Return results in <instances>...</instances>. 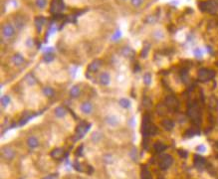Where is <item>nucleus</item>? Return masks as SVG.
Returning <instances> with one entry per match:
<instances>
[{
	"mask_svg": "<svg viewBox=\"0 0 218 179\" xmlns=\"http://www.w3.org/2000/svg\"><path fill=\"white\" fill-rule=\"evenodd\" d=\"M196 150H197L198 152H200V153H203V152L206 151V147H205V145L200 144V145H198L197 147H196Z\"/></svg>",
	"mask_w": 218,
	"mask_h": 179,
	"instance_id": "obj_41",
	"label": "nucleus"
},
{
	"mask_svg": "<svg viewBox=\"0 0 218 179\" xmlns=\"http://www.w3.org/2000/svg\"><path fill=\"white\" fill-rule=\"evenodd\" d=\"M64 154V151L62 148H55L51 151V156L55 159H61Z\"/></svg>",
	"mask_w": 218,
	"mask_h": 179,
	"instance_id": "obj_21",
	"label": "nucleus"
},
{
	"mask_svg": "<svg viewBox=\"0 0 218 179\" xmlns=\"http://www.w3.org/2000/svg\"><path fill=\"white\" fill-rule=\"evenodd\" d=\"M199 131H196V129H188V131L184 133V136L186 138H190V137H193L195 134H198Z\"/></svg>",
	"mask_w": 218,
	"mask_h": 179,
	"instance_id": "obj_29",
	"label": "nucleus"
},
{
	"mask_svg": "<svg viewBox=\"0 0 218 179\" xmlns=\"http://www.w3.org/2000/svg\"><path fill=\"white\" fill-rule=\"evenodd\" d=\"M104 162H105L106 164H112L113 162H114V157H113V155L112 154H106L105 156H104Z\"/></svg>",
	"mask_w": 218,
	"mask_h": 179,
	"instance_id": "obj_32",
	"label": "nucleus"
},
{
	"mask_svg": "<svg viewBox=\"0 0 218 179\" xmlns=\"http://www.w3.org/2000/svg\"><path fill=\"white\" fill-rule=\"evenodd\" d=\"M158 179H164V178H158Z\"/></svg>",
	"mask_w": 218,
	"mask_h": 179,
	"instance_id": "obj_49",
	"label": "nucleus"
},
{
	"mask_svg": "<svg viewBox=\"0 0 218 179\" xmlns=\"http://www.w3.org/2000/svg\"><path fill=\"white\" fill-rule=\"evenodd\" d=\"M206 164L205 158L202 157L199 154H195L194 155V166L196 167L198 170H202Z\"/></svg>",
	"mask_w": 218,
	"mask_h": 179,
	"instance_id": "obj_10",
	"label": "nucleus"
},
{
	"mask_svg": "<svg viewBox=\"0 0 218 179\" xmlns=\"http://www.w3.org/2000/svg\"><path fill=\"white\" fill-rule=\"evenodd\" d=\"M35 4L39 9H44L47 6V0H36Z\"/></svg>",
	"mask_w": 218,
	"mask_h": 179,
	"instance_id": "obj_30",
	"label": "nucleus"
},
{
	"mask_svg": "<svg viewBox=\"0 0 218 179\" xmlns=\"http://www.w3.org/2000/svg\"><path fill=\"white\" fill-rule=\"evenodd\" d=\"M151 122V118H149L148 115H145L142 119V135H144V138L145 140L148 139V136L151 135V131L152 128Z\"/></svg>",
	"mask_w": 218,
	"mask_h": 179,
	"instance_id": "obj_3",
	"label": "nucleus"
},
{
	"mask_svg": "<svg viewBox=\"0 0 218 179\" xmlns=\"http://www.w3.org/2000/svg\"><path fill=\"white\" fill-rule=\"evenodd\" d=\"M144 83L146 86H149L151 84V75L149 73H146L144 76Z\"/></svg>",
	"mask_w": 218,
	"mask_h": 179,
	"instance_id": "obj_34",
	"label": "nucleus"
},
{
	"mask_svg": "<svg viewBox=\"0 0 218 179\" xmlns=\"http://www.w3.org/2000/svg\"><path fill=\"white\" fill-rule=\"evenodd\" d=\"M81 110H82V113H84L85 115H90V113H93L94 106L90 102H85L81 105Z\"/></svg>",
	"mask_w": 218,
	"mask_h": 179,
	"instance_id": "obj_14",
	"label": "nucleus"
},
{
	"mask_svg": "<svg viewBox=\"0 0 218 179\" xmlns=\"http://www.w3.org/2000/svg\"><path fill=\"white\" fill-rule=\"evenodd\" d=\"M154 37L157 39H162L164 38V34H162V32L160 31H155L154 33Z\"/></svg>",
	"mask_w": 218,
	"mask_h": 179,
	"instance_id": "obj_42",
	"label": "nucleus"
},
{
	"mask_svg": "<svg viewBox=\"0 0 218 179\" xmlns=\"http://www.w3.org/2000/svg\"><path fill=\"white\" fill-rule=\"evenodd\" d=\"M199 8L203 12H209L210 14H215L218 12V1L209 0V1H202L199 3Z\"/></svg>",
	"mask_w": 218,
	"mask_h": 179,
	"instance_id": "obj_1",
	"label": "nucleus"
},
{
	"mask_svg": "<svg viewBox=\"0 0 218 179\" xmlns=\"http://www.w3.org/2000/svg\"><path fill=\"white\" fill-rule=\"evenodd\" d=\"M177 152H178V154H179L180 157H182V158H186L187 155H188V152L186 150H184V149H178Z\"/></svg>",
	"mask_w": 218,
	"mask_h": 179,
	"instance_id": "obj_39",
	"label": "nucleus"
},
{
	"mask_svg": "<svg viewBox=\"0 0 218 179\" xmlns=\"http://www.w3.org/2000/svg\"><path fill=\"white\" fill-rule=\"evenodd\" d=\"M101 66H102V62L100 60H94L92 63L88 66V71L91 72V73H96V72L99 71Z\"/></svg>",
	"mask_w": 218,
	"mask_h": 179,
	"instance_id": "obj_13",
	"label": "nucleus"
},
{
	"mask_svg": "<svg viewBox=\"0 0 218 179\" xmlns=\"http://www.w3.org/2000/svg\"><path fill=\"white\" fill-rule=\"evenodd\" d=\"M129 156L133 161H138V149L135 147H132L131 152H129Z\"/></svg>",
	"mask_w": 218,
	"mask_h": 179,
	"instance_id": "obj_31",
	"label": "nucleus"
},
{
	"mask_svg": "<svg viewBox=\"0 0 218 179\" xmlns=\"http://www.w3.org/2000/svg\"><path fill=\"white\" fill-rule=\"evenodd\" d=\"M210 107H212L213 110H218V100L216 97H212L210 99Z\"/></svg>",
	"mask_w": 218,
	"mask_h": 179,
	"instance_id": "obj_33",
	"label": "nucleus"
},
{
	"mask_svg": "<svg viewBox=\"0 0 218 179\" xmlns=\"http://www.w3.org/2000/svg\"><path fill=\"white\" fill-rule=\"evenodd\" d=\"M11 102V99H10V97L9 96H3L1 97V105L3 107H6L7 106L9 103H10Z\"/></svg>",
	"mask_w": 218,
	"mask_h": 179,
	"instance_id": "obj_28",
	"label": "nucleus"
},
{
	"mask_svg": "<svg viewBox=\"0 0 218 179\" xmlns=\"http://www.w3.org/2000/svg\"><path fill=\"white\" fill-rule=\"evenodd\" d=\"M165 105L171 110H177L178 107H179V102H178V100L175 97L168 96L165 99Z\"/></svg>",
	"mask_w": 218,
	"mask_h": 179,
	"instance_id": "obj_6",
	"label": "nucleus"
},
{
	"mask_svg": "<svg viewBox=\"0 0 218 179\" xmlns=\"http://www.w3.org/2000/svg\"><path fill=\"white\" fill-rule=\"evenodd\" d=\"M187 115H188V116H189V119L192 120V122L194 123V125H198L201 122V113H200L199 107H198V106L196 105V103H194V105L189 106L188 112H187Z\"/></svg>",
	"mask_w": 218,
	"mask_h": 179,
	"instance_id": "obj_2",
	"label": "nucleus"
},
{
	"mask_svg": "<svg viewBox=\"0 0 218 179\" xmlns=\"http://www.w3.org/2000/svg\"><path fill=\"white\" fill-rule=\"evenodd\" d=\"M161 125L165 131H171V129L174 128V122H172L171 119H164L162 120Z\"/></svg>",
	"mask_w": 218,
	"mask_h": 179,
	"instance_id": "obj_20",
	"label": "nucleus"
},
{
	"mask_svg": "<svg viewBox=\"0 0 218 179\" xmlns=\"http://www.w3.org/2000/svg\"><path fill=\"white\" fill-rule=\"evenodd\" d=\"M90 125L88 123H81V125L77 128V131H76V138L75 140H79L80 138H82L84 135L86 134L88 129L90 128Z\"/></svg>",
	"mask_w": 218,
	"mask_h": 179,
	"instance_id": "obj_7",
	"label": "nucleus"
},
{
	"mask_svg": "<svg viewBox=\"0 0 218 179\" xmlns=\"http://www.w3.org/2000/svg\"><path fill=\"white\" fill-rule=\"evenodd\" d=\"M105 122L111 128H117L120 125L119 119L115 115H109L105 118Z\"/></svg>",
	"mask_w": 218,
	"mask_h": 179,
	"instance_id": "obj_11",
	"label": "nucleus"
},
{
	"mask_svg": "<svg viewBox=\"0 0 218 179\" xmlns=\"http://www.w3.org/2000/svg\"><path fill=\"white\" fill-rule=\"evenodd\" d=\"M99 81H100V84L102 85V86H109L110 83H111V77L109 73H107V72H104L100 75V78H99Z\"/></svg>",
	"mask_w": 218,
	"mask_h": 179,
	"instance_id": "obj_12",
	"label": "nucleus"
},
{
	"mask_svg": "<svg viewBox=\"0 0 218 179\" xmlns=\"http://www.w3.org/2000/svg\"><path fill=\"white\" fill-rule=\"evenodd\" d=\"M82 152H83V145H81L78 147V149L76 150V155L77 156H82V154H83Z\"/></svg>",
	"mask_w": 218,
	"mask_h": 179,
	"instance_id": "obj_45",
	"label": "nucleus"
},
{
	"mask_svg": "<svg viewBox=\"0 0 218 179\" xmlns=\"http://www.w3.org/2000/svg\"><path fill=\"white\" fill-rule=\"evenodd\" d=\"M74 167L76 168V170H78V171H83L82 166H80V164L78 163V162H76V163L74 164Z\"/></svg>",
	"mask_w": 218,
	"mask_h": 179,
	"instance_id": "obj_47",
	"label": "nucleus"
},
{
	"mask_svg": "<svg viewBox=\"0 0 218 179\" xmlns=\"http://www.w3.org/2000/svg\"><path fill=\"white\" fill-rule=\"evenodd\" d=\"M193 53H194V55H195V57H197V58H200V57H202V55H203L202 51H201L200 49H195Z\"/></svg>",
	"mask_w": 218,
	"mask_h": 179,
	"instance_id": "obj_43",
	"label": "nucleus"
},
{
	"mask_svg": "<svg viewBox=\"0 0 218 179\" xmlns=\"http://www.w3.org/2000/svg\"><path fill=\"white\" fill-rule=\"evenodd\" d=\"M80 93H81L80 87L78 86V85H75V86H73L70 90V97H72V99H76V97H79Z\"/></svg>",
	"mask_w": 218,
	"mask_h": 179,
	"instance_id": "obj_18",
	"label": "nucleus"
},
{
	"mask_svg": "<svg viewBox=\"0 0 218 179\" xmlns=\"http://www.w3.org/2000/svg\"><path fill=\"white\" fill-rule=\"evenodd\" d=\"M45 22V19L43 17H38L36 19V21H35V23H36V27H37V31L40 32L41 31V28H42V25L44 24Z\"/></svg>",
	"mask_w": 218,
	"mask_h": 179,
	"instance_id": "obj_27",
	"label": "nucleus"
},
{
	"mask_svg": "<svg viewBox=\"0 0 218 179\" xmlns=\"http://www.w3.org/2000/svg\"><path fill=\"white\" fill-rule=\"evenodd\" d=\"M57 176H58V174H57V173H54V174L49 175V176H47V177H45L44 179H57Z\"/></svg>",
	"mask_w": 218,
	"mask_h": 179,
	"instance_id": "obj_46",
	"label": "nucleus"
},
{
	"mask_svg": "<svg viewBox=\"0 0 218 179\" xmlns=\"http://www.w3.org/2000/svg\"><path fill=\"white\" fill-rule=\"evenodd\" d=\"M142 2H144V0H131V3L132 6H135V7H139Z\"/></svg>",
	"mask_w": 218,
	"mask_h": 179,
	"instance_id": "obj_38",
	"label": "nucleus"
},
{
	"mask_svg": "<svg viewBox=\"0 0 218 179\" xmlns=\"http://www.w3.org/2000/svg\"><path fill=\"white\" fill-rule=\"evenodd\" d=\"M25 62L24 57L20 54H15L14 56L12 57V63L15 65V66H21L23 65Z\"/></svg>",
	"mask_w": 218,
	"mask_h": 179,
	"instance_id": "obj_15",
	"label": "nucleus"
},
{
	"mask_svg": "<svg viewBox=\"0 0 218 179\" xmlns=\"http://www.w3.org/2000/svg\"><path fill=\"white\" fill-rule=\"evenodd\" d=\"M15 24H16V26H17L18 29H22V28H23V26H24L23 19L20 18V17H17L15 19Z\"/></svg>",
	"mask_w": 218,
	"mask_h": 179,
	"instance_id": "obj_35",
	"label": "nucleus"
},
{
	"mask_svg": "<svg viewBox=\"0 0 218 179\" xmlns=\"http://www.w3.org/2000/svg\"><path fill=\"white\" fill-rule=\"evenodd\" d=\"M141 176H142V179H151V173L148 168L142 166V172H141Z\"/></svg>",
	"mask_w": 218,
	"mask_h": 179,
	"instance_id": "obj_23",
	"label": "nucleus"
},
{
	"mask_svg": "<svg viewBox=\"0 0 218 179\" xmlns=\"http://www.w3.org/2000/svg\"><path fill=\"white\" fill-rule=\"evenodd\" d=\"M1 153L6 160H12V159L15 157L16 152L14 149L9 147V146H4V147L1 149Z\"/></svg>",
	"mask_w": 218,
	"mask_h": 179,
	"instance_id": "obj_9",
	"label": "nucleus"
},
{
	"mask_svg": "<svg viewBox=\"0 0 218 179\" xmlns=\"http://www.w3.org/2000/svg\"><path fill=\"white\" fill-rule=\"evenodd\" d=\"M123 54L125 55V56H129V54H132L133 55V51L132 50L131 48H129V47H125L123 49Z\"/></svg>",
	"mask_w": 218,
	"mask_h": 179,
	"instance_id": "obj_36",
	"label": "nucleus"
},
{
	"mask_svg": "<svg viewBox=\"0 0 218 179\" xmlns=\"http://www.w3.org/2000/svg\"><path fill=\"white\" fill-rule=\"evenodd\" d=\"M43 93H44V95L46 96L47 97H52L55 95L54 90L52 89L51 87H45L43 89Z\"/></svg>",
	"mask_w": 218,
	"mask_h": 179,
	"instance_id": "obj_24",
	"label": "nucleus"
},
{
	"mask_svg": "<svg viewBox=\"0 0 218 179\" xmlns=\"http://www.w3.org/2000/svg\"><path fill=\"white\" fill-rule=\"evenodd\" d=\"M27 144L29 146V148L31 149H35L37 148L39 146V140L37 137H35V136H30L28 139H27Z\"/></svg>",
	"mask_w": 218,
	"mask_h": 179,
	"instance_id": "obj_17",
	"label": "nucleus"
},
{
	"mask_svg": "<svg viewBox=\"0 0 218 179\" xmlns=\"http://www.w3.org/2000/svg\"><path fill=\"white\" fill-rule=\"evenodd\" d=\"M53 59H54V57L52 56L51 54H49V53H47L46 55H45V57H44V61L45 62H51V61H53Z\"/></svg>",
	"mask_w": 218,
	"mask_h": 179,
	"instance_id": "obj_44",
	"label": "nucleus"
},
{
	"mask_svg": "<svg viewBox=\"0 0 218 179\" xmlns=\"http://www.w3.org/2000/svg\"><path fill=\"white\" fill-rule=\"evenodd\" d=\"M15 35V29L11 24H6L2 28V36L5 39H11Z\"/></svg>",
	"mask_w": 218,
	"mask_h": 179,
	"instance_id": "obj_8",
	"label": "nucleus"
},
{
	"mask_svg": "<svg viewBox=\"0 0 218 179\" xmlns=\"http://www.w3.org/2000/svg\"><path fill=\"white\" fill-rule=\"evenodd\" d=\"M172 163H173V158L170 154H165L161 157L160 162H159V168L161 170H167L170 168Z\"/></svg>",
	"mask_w": 218,
	"mask_h": 179,
	"instance_id": "obj_5",
	"label": "nucleus"
},
{
	"mask_svg": "<svg viewBox=\"0 0 218 179\" xmlns=\"http://www.w3.org/2000/svg\"><path fill=\"white\" fill-rule=\"evenodd\" d=\"M154 148L155 152H157V153H161L162 151H164L165 149L167 148V146L164 144V143H162L160 141H157L154 144Z\"/></svg>",
	"mask_w": 218,
	"mask_h": 179,
	"instance_id": "obj_19",
	"label": "nucleus"
},
{
	"mask_svg": "<svg viewBox=\"0 0 218 179\" xmlns=\"http://www.w3.org/2000/svg\"><path fill=\"white\" fill-rule=\"evenodd\" d=\"M121 36H122V32L120 31V30H117V31H116V33L113 35V37H112V40H114V41L118 40V39H120V38H121Z\"/></svg>",
	"mask_w": 218,
	"mask_h": 179,
	"instance_id": "obj_40",
	"label": "nucleus"
},
{
	"mask_svg": "<svg viewBox=\"0 0 218 179\" xmlns=\"http://www.w3.org/2000/svg\"><path fill=\"white\" fill-rule=\"evenodd\" d=\"M148 50H149V45H148V46L142 49V53H141V57H142V58H145L146 56H148Z\"/></svg>",
	"mask_w": 218,
	"mask_h": 179,
	"instance_id": "obj_37",
	"label": "nucleus"
},
{
	"mask_svg": "<svg viewBox=\"0 0 218 179\" xmlns=\"http://www.w3.org/2000/svg\"><path fill=\"white\" fill-rule=\"evenodd\" d=\"M119 105L121 106L123 109H129L131 107V100L126 97H122V99L119 100Z\"/></svg>",
	"mask_w": 218,
	"mask_h": 179,
	"instance_id": "obj_22",
	"label": "nucleus"
},
{
	"mask_svg": "<svg viewBox=\"0 0 218 179\" xmlns=\"http://www.w3.org/2000/svg\"><path fill=\"white\" fill-rule=\"evenodd\" d=\"M31 42H32V40H30V39H29V40L27 41V45H28V46H31V45H32Z\"/></svg>",
	"mask_w": 218,
	"mask_h": 179,
	"instance_id": "obj_48",
	"label": "nucleus"
},
{
	"mask_svg": "<svg viewBox=\"0 0 218 179\" xmlns=\"http://www.w3.org/2000/svg\"><path fill=\"white\" fill-rule=\"evenodd\" d=\"M214 76H215V72L212 70L208 69H200L198 72V80L202 83L208 82V81L212 80Z\"/></svg>",
	"mask_w": 218,
	"mask_h": 179,
	"instance_id": "obj_4",
	"label": "nucleus"
},
{
	"mask_svg": "<svg viewBox=\"0 0 218 179\" xmlns=\"http://www.w3.org/2000/svg\"><path fill=\"white\" fill-rule=\"evenodd\" d=\"M102 137H103V134L100 131H95L92 134V140L95 143L99 142L101 139H102Z\"/></svg>",
	"mask_w": 218,
	"mask_h": 179,
	"instance_id": "obj_26",
	"label": "nucleus"
},
{
	"mask_svg": "<svg viewBox=\"0 0 218 179\" xmlns=\"http://www.w3.org/2000/svg\"><path fill=\"white\" fill-rule=\"evenodd\" d=\"M25 81H26V83L28 85H30V86H33V85L36 84V79H35L32 74H28L27 76L25 77Z\"/></svg>",
	"mask_w": 218,
	"mask_h": 179,
	"instance_id": "obj_25",
	"label": "nucleus"
},
{
	"mask_svg": "<svg viewBox=\"0 0 218 179\" xmlns=\"http://www.w3.org/2000/svg\"><path fill=\"white\" fill-rule=\"evenodd\" d=\"M54 113H55V116H56L57 118L62 119V118H64V116L67 115V110L65 109L64 106H57L56 109L54 110Z\"/></svg>",
	"mask_w": 218,
	"mask_h": 179,
	"instance_id": "obj_16",
	"label": "nucleus"
}]
</instances>
